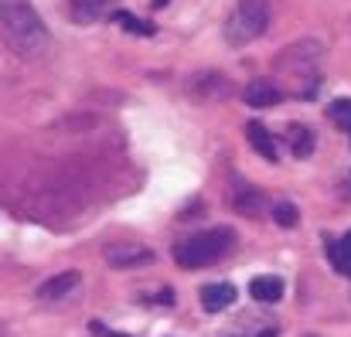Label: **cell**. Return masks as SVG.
<instances>
[{
    "instance_id": "4fadbf2b",
    "label": "cell",
    "mask_w": 351,
    "mask_h": 337,
    "mask_svg": "<svg viewBox=\"0 0 351 337\" xmlns=\"http://www.w3.org/2000/svg\"><path fill=\"white\" fill-rule=\"evenodd\" d=\"M328 255H331V266H335L341 276H348L351 279V232L348 235H341L338 242H331Z\"/></svg>"
},
{
    "instance_id": "30bf717a",
    "label": "cell",
    "mask_w": 351,
    "mask_h": 337,
    "mask_svg": "<svg viewBox=\"0 0 351 337\" xmlns=\"http://www.w3.org/2000/svg\"><path fill=\"white\" fill-rule=\"evenodd\" d=\"M245 133H249V147H252L263 160H269V164H276V160H280L276 140L269 136V129H266L263 123H249V126H245Z\"/></svg>"
},
{
    "instance_id": "ac0fdd59",
    "label": "cell",
    "mask_w": 351,
    "mask_h": 337,
    "mask_svg": "<svg viewBox=\"0 0 351 337\" xmlns=\"http://www.w3.org/2000/svg\"><path fill=\"white\" fill-rule=\"evenodd\" d=\"M273 219H276V225H283V228H293V225L300 222V215H297V208H293L290 201H280V205L273 208Z\"/></svg>"
},
{
    "instance_id": "2e32d148",
    "label": "cell",
    "mask_w": 351,
    "mask_h": 337,
    "mask_svg": "<svg viewBox=\"0 0 351 337\" xmlns=\"http://www.w3.org/2000/svg\"><path fill=\"white\" fill-rule=\"evenodd\" d=\"M328 112H331V123H335L338 129L351 133V99H335Z\"/></svg>"
},
{
    "instance_id": "9a60e30c",
    "label": "cell",
    "mask_w": 351,
    "mask_h": 337,
    "mask_svg": "<svg viewBox=\"0 0 351 337\" xmlns=\"http://www.w3.org/2000/svg\"><path fill=\"white\" fill-rule=\"evenodd\" d=\"M290 150H293V157H311L314 153V133L307 126H290Z\"/></svg>"
},
{
    "instance_id": "5bb4252c",
    "label": "cell",
    "mask_w": 351,
    "mask_h": 337,
    "mask_svg": "<svg viewBox=\"0 0 351 337\" xmlns=\"http://www.w3.org/2000/svg\"><path fill=\"white\" fill-rule=\"evenodd\" d=\"M235 212H242V215H249V219H259V215L266 212V198H263V191L245 188V191L235 198Z\"/></svg>"
},
{
    "instance_id": "9c48e42d",
    "label": "cell",
    "mask_w": 351,
    "mask_h": 337,
    "mask_svg": "<svg viewBox=\"0 0 351 337\" xmlns=\"http://www.w3.org/2000/svg\"><path fill=\"white\" fill-rule=\"evenodd\" d=\"M232 303H235V286H229V283H208V286H202V307L208 314H222Z\"/></svg>"
},
{
    "instance_id": "5b68a950",
    "label": "cell",
    "mask_w": 351,
    "mask_h": 337,
    "mask_svg": "<svg viewBox=\"0 0 351 337\" xmlns=\"http://www.w3.org/2000/svg\"><path fill=\"white\" fill-rule=\"evenodd\" d=\"M106 262L113 269H136V266H147L154 262V252L147 245H133V242H119L106 249Z\"/></svg>"
},
{
    "instance_id": "8fae6325",
    "label": "cell",
    "mask_w": 351,
    "mask_h": 337,
    "mask_svg": "<svg viewBox=\"0 0 351 337\" xmlns=\"http://www.w3.org/2000/svg\"><path fill=\"white\" fill-rule=\"evenodd\" d=\"M249 297L259 303H280L283 300V279L280 276H256L249 283Z\"/></svg>"
},
{
    "instance_id": "8992f818",
    "label": "cell",
    "mask_w": 351,
    "mask_h": 337,
    "mask_svg": "<svg viewBox=\"0 0 351 337\" xmlns=\"http://www.w3.org/2000/svg\"><path fill=\"white\" fill-rule=\"evenodd\" d=\"M191 92L198 99H205V103H215V99L222 103V99L232 96V82L222 72H205V75H195L191 79Z\"/></svg>"
},
{
    "instance_id": "e0dca14e",
    "label": "cell",
    "mask_w": 351,
    "mask_h": 337,
    "mask_svg": "<svg viewBox=\"0 0 351 337\" xmlns=\"http://www.w3.org/2000/svg\"><path fill=\"white\" fill-rule=\"evenodd\" d=\"M113 17H117V21L123 24V27H126V31H133V34H143V38H147V34H154V27H150L147 21L133 17V14H123V10H117Z\"/></svg>"
},
{
    "instance_id": "7c38bea8",
    "label": "cell",
    "mask_w": 351,
    "mask_h": 337,
    "mask_svg": "<svg viewBox=\"0 0 351 337\" xmlns=\"http://www.w3.org/2000/svg\"><path fill=\"white\" fill-rule=\"evenodd\" d=\"M117 0H72V21L79 24H96Z\"/></svg>"
},
{
    "instance_id": "6da1fadb",
    "label": "cell",
    "mask_w": 351,
    "mask_h": 337,
    "mask_svg": "<svg viewBox=\"0 0 351 337\" xmlns=\"http://www.w3.org/2000/svg\"><path fill=\"white\" fill-rule=\"evenodd\" d=\"M0 27H3V45L17 55V58H41L51 45L45 21L38 17V10L24 0H10L0 10Z\"/></svg>"
},
{
    "instance_id": "52a82bcc",
    "label": "cell",
    "mask_w": 351,
    "mask_h": 337,
    "mask_svg": "<svg viewBox=\"0 0 351 337\" xmlns=\"http://www.w3.org/2000/svg\"><path fill=\"white\" fill-rule=\"evenodd\" d=\"M242 99H245L252 110H269V106H276V103L283 99V89H280L276 82H269V79H256V82H249V86L242 89Z\"/></svg>"
},
{
    "instance_id": "d6986e66",
    "label": "cell",
    "mask_w": 351,
    "mask_h": 337,
    "mask_svg": "<svg viewBox=\"0 0 351 337\" xmlns=\"http://www.w3.org/2000/svg\"><path fill=\"white\" fill-rule=\"evenodd\" d=\"M150 3H154V7H157V10H160V7H167V3H171V0H150Z\"/></svg>"
},
{
    "instance_id": "277c9868",
    "label": "cell",
    "mask_w": 351,
    "mask_h": 337,
    "mask_svg": "<svg viewBox=\"0 0 351 337\" xmlns=\"http://www.w3.org/2000/svg\"><path fill=\"white\" fill-rule=\"evenodd\" d=\"M321 55H324V45L321 41H297V45H290V48L280 51L276 65L283 72H304V68H314Z\"/></svg>"
},
{
    "instance_id": "ba28073f",
    "label": "cell",
    "mask_w": 351,
    "mask_h": 337,
    "mask_svg": "<svg viewBox=\"0 0 351 337\" xmlns=\"http://www.w3.org/2000/svg\"><path fill=\"white\" fill-rule=\"evenodd\" d=\"M79 283H82V276H79L75 269H65V273H58V276H51L48 283L38 286V300H45V303H51V300H65Z\"/></svg>"
},
{
    "instance_id": "44dd1931",
    "label": "cell",
    "mask_w": 351,
    "mask_h": 337,
    "mask_svg": "<svg viewBox=\"0 0 351 337\" xmlns=\"http://www.w3.org/2000/svg\"><path fill=\"white\" fill-rule=\"evenodd\" d=\"M110 337H126V334H110Z\"/></svg>"
},
{
    "instance_id": "ffe728a7",
    "label": "cell",
    "mask_w": 351,
    "mask_h": 337,
    "mask_svg": "<svg viewBox=\"0 0 351 337\" xmlns=\"http://www.w3.org/2000/svg\"><path fill=\"white\" fill-rule=\"evenodd\" d=\"M259 337H276V327H269V331H263Z\"/></svg>"
},
{
    "instance_id": "7a4b0ae2",
    "label": "cell",
    "mask_w": 351,
    "mask_h": 337,
    "mask_svg": "<svg viewBox=\"0 0 351 337\" xmlns=\"http://www.w3.org/2000/svg\"><path fill=\"white\" fill-rule=\"evenodd\" d=\"M232 245H235V232L226 228V225H219V228H208V232H198V235L178 242L174 245V259L184 269H202V266L219 262Z\"/></svg>"
},
{
    "instance_id": "3957f363",
    "label": "cell",
    "mask_w": 351,
    "mask_h": 337,
    "mask_svg": "<svg viewBox=\"0 0 351 337\" xmlns=\"http://www.w3.org/2000/svg\"><path fill=\"white\" fill-rule=\"evenodd\" d=\"M266 27H269V3L266 0H239L226 21V41L232 48L252 45L256 38H263Z\"/></svg>"
}]
</instances>
